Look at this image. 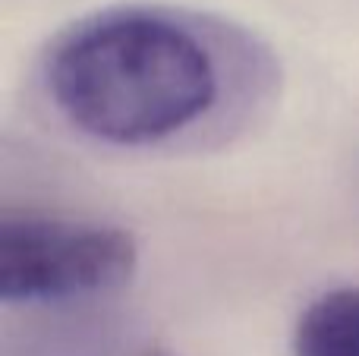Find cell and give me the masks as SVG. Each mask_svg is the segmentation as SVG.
I'll return each mask as SVG.
<instances>
[{
  "label": "cell",
  "mask_w": 359,
  "mask_h": 356,
  "mask_svg": "<svg viewBox=\"0 0 359 356\" xmlns=\"http://www.w3.org/2000/svg\"><path fill=\"white\" fill-rule=\"evenodd\" d=\"M236 32L164 4H114L63 25L41 54L50 107L79 136L155 149L211 123L243 54Z\"/></svg>",
  "instance_id": "1"
},
{
  "label": "cell",
  "mask_w": 359,
  "mask_h": 356,
  "mask_svg": "<svg viewBox=\"0 0 359 356\" xmlns=\"http://www.w3.org/2000/svg\"><path fill=\"white\" fill-rule=\"evenodd\" d=\"M139 265L130 231L101 221L6 212L0 221V300L73 303L123 287Z\"/></svg>",
  "instance_id": "2"
},
{
  "label": "cell",
  "mask_w": 359,
  "mask_h": 356,
  "mask_svg": "<svg viewBox=\"0 0 359 356\" xmlns=\"http://www.w3.org/2000/svg\"><path fill=\"white\" fill-rule=\"evenodd\" d=\"M293 356H359V287H328L306 303L293 325Z\"/></svg>",
  "instance_id": "3"
}]
</instances>
